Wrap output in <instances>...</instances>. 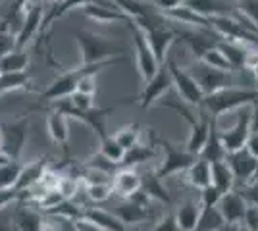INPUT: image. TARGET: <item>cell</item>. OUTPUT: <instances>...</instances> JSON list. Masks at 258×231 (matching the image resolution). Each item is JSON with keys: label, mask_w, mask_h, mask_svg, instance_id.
I'll list each match as a JSON object with an SVG mask.
<instances>
[{"label": "cell", "mask_w": 258, "mask_h": 231, "mask_svg": "<svg viewBox=\"0 0 258 231\" xmlns=\"http://www.w3.org/2000/svg\"><path fill=\"white\" fill-rule=\"evenodd\" d=\"M185 181L197 191L210 187L212 185V164L199 156L193 164L189 166V170L185 172Z\"/></svg>", "instance_id": "484cf974"}, {"label": "cell", "mask_w": 258, "mask_h": 231, "mask_svg": "<svg viewBox=\"0 0 258 231\" xmlns=\"http://www.w3.org/2000/svg\"><path fill=\"white\" fill-rule=\"evenodd\" d=\"M14 48H18L16 35H12V33H8V31H2V29H0V58L6 56L8 52H12Z\"/></svg>", "instance_id": "7dc6e473"}, {"label": "cell", "mask_w": 258, "mask_h": 231, "mask_svg": "<svg viewBox=\"0 0 258 231\" xmlns=\"http://www.w3.org/2000/svg\"><path fill=\"white\" fill-rule=\"evenodd\" d=\"M22 170L23 164L20 160H10L0 166V189H16Z\"/></svg>", "instance_id": "d590c367"}, {"label": "cell", "mask_w": 258, "mask_h": 231, "mask_svg": "<svg viewBox=\"0 0 258 231\" xmlns=\"http://www.w3.org/2000/svg\"><path fill=\"white\" fill-rule=\"evenodd\" d=\"M237 231H252V229H248L247 225H239V227H237Z\"/></svg>", "instance_id": "680465c9"}, {"label": "cell", "mask_w": 258, "mask_h": 231, "mask_svg": "<svg viewBox=\"0 0 258 231\" xmlns=\"http://www.w3.org/2000/svg\"><path fill=\"white\" fill-rule=\"evenodd\" d=\"M245 148H247L252 156H256V158H258V133H250V137H248Z\"/></svg>", "instance_id": "816d5d0a"}, {"label": "cell", "mask_w": 258, "mask_h": 231, "mask_svg": "<svg viewBox=\"0 0 258 231\" xmlns=\"http://www.w3.org/2000/svg\"><path fill=\"white\" fill-rule=\"evenodd\" d=\"M98 144H100L98 152L102 154L106 160H110L112 164H116V166H121L123 156H125V148L118 143V139H116L114 135H106L104 139L98 141Z\"/></svg>", "instance_id": "836d02e7"}, {"label": "cell", "mask_w": 258, "mask_h": 231, "mask_svg": "<svg viewBox=\"0 0 258 231\" xmlns=\"http://www.w3.org/2000/svg\"><path fill=\"white\" fill-rule=\"evenodd\" d=\"M114 137L118 139V143L129 150V148H133L135 144H139V139H141V125L135 121V123H129V125H123V127H119L118 131L114 133Z\"/></svg>", "instance_id": "f35d334b"}, {"label": "cell", "mask_w": 258, "mask_h": 231, "mask_svg": "<svg viewBox=\"0 0 258 231\" xmlns=\"http://www.w3.org/2000/svg\"><path fill=\"white\" fill-rule=\"evenodd\" d=\"M97 75H85L79 83H77L76 91L79 93H85V95H91V97H97Z\"/></svg>", "instance_id": "681fc988"}, {"label": "cell", "mask_w": 258, "mask_h": 231, "mask_svg": "<svg viewBox=\"0 0 258 231\" xmlns=\"http://www.w3.org/2000/svg\"><path fill=\"white\" fill-rule=\"evenodd\" d=\"M172 89H173L172 73H170V69L166 66V62H164V64L158 67V71L145 83L141 95L137 97V102H139V106L143 110H147V108L154 106V104H156L166 93H170Z\"/></svg>", "instance_id": "30bf717a"}, {"label": "cell", "mask_w": 258, "mask_h": 231, "mask_svg": "<svg viewBox=\"0 0 258 231\" xmlns=\"http://www.w3.org/2000/svg\"><path fill=\"white\" fill-rule=\"evenodd\" d=\"M143 193L151 200L154 198V200L164 202V204H172V197H170L168 189L164 187L162 179L156 176V172H151V174L143 176Z\"/></svg>", "instance_id": "4dcf8cb0"}, {"label": "cell", "mask_w": 258, "mask_h": 231, "mask_svg": "<svg viewBox=\"0 0 258 231\" xmlns=\"http://www.w3.org/2000/svg\"><path fill=\"white\" fill-rule=\"evenodd\" d=\"M212 118L205 108H199V118L191 125V133H189V139L185 143V148L191 154L199 156L205 148L206 141H208V135H210V127H212Z\"/></svg>", "instance_id": "d6986e66"}, {"label": "cell", "mask_w": 258, "mask_h": 231, "mask_svg": "<svg viewBox=\"0 0 258 231\" xmlns=\"http://www.w3.org/2000/svg\"><path fill=\"white\" fill-rule=\"evenodd\" d=\"M212 185H214L222 195L233 191L235 176H233V172H231V168H229V164H227L226 160L212 164Z\"/></svg>", "instance_id": "f546056e"}, {"label": "cell", "mask_w": 258, "mask_h": 231, "mask_svg": "<svg viewBox=\"0 0 258 231\" xmlns=\"http://www.w3.org/2000/svg\"><path fill=\"white\" fill-rule=\"evenodd\" d=\"M216 231H237L235 225H229V223H226V225H222L220 229H216Z\"/></svg>", "instance_id": "11a10c76"}, {"label": "cell", "mask_w": 258, "mask_h": 231, "mask_svg": "<svg viewBox=\"0 0 258 231\" xmlns=\"http://www.w3.org/2000/svg\"><path fill=\"white\" fill-rule=\"evenodd\" d=\"M46 131L48 137L52 139L54 144H58L64 154H68V146H70V129H68V118L62 112L50 108L48 116H46Z\"/></svg>", "instance_id": "44dd1931"}, {"label": "cell", "mask_w": 258, "mask_h": 231, "mask_svg": "<svg viewBox=\"0 0 258 231\" xmlns=\"http://www.w3.org/2000/svg\"><path fill=\"white\" fill-rule=\"evenodd\" d=\"M237 2H239V12L243 14V18L258 29V0H237Z\"/></svg>", "instance_id": "7bdbcfd3"}, {"label": "cell", "mask_w": 258, "mask_h": 231, "mask_svg": "<svg viewBox=\"0 0 258 231\" xmlns=\"http://www.w3.org/2000/svg\"><path fill=\"white\" fill-rule=\"evenodd\" d=\"M0 152H2V131H0Z\"/></svg>", "instance_id": "91938a15"}, {"label": "cell", "mask_w": 258, "mask_h": 231, "mask_svg": "<svg viewBox=\"0 0 258 231\" xmlns=\"http://www.w3.org/2000/svg\"><path fill=\"white\" fill-rule=\"evenodd\" d=\"M199 62H203L205 66L208 67H214V69H220V71H233V67L229 66L227 58L224 56V52L218 48V44L208 48L205 54L199 58Z\"/></svg>", "instance_id": "74e56055"}, {"label": "cell", "mask_w": 258, "mask_h": 231, "mask_svg": "<svg viewBox=\"0 0 258 231\" xmlns=\"http://www.w3.org/2000/svg\"><path fill=\"white\" fill-rule=\"evenodd\" d=\"M125 27L131 33V41H133V50H135V64H137V69H139V75L143 79V83H147L156 71L158 67L162 66L160 62L156 60V56L152 52L151 44L147 41L145 33L141 31V27L133 20H129L125 23Z\"/></svg>", "instance_id": "ba28073f"}, {"label": "cell", "mask_w": 258, "mask_h": 231, "mask_svg": "<svg viewBox=\"0 0 258 231\" xmlns=\"http://www.w3.org/2000/svg\"><path fill=\"white\" fill-rule=\"evenodd\" d=\"M22 89H29L35 91L31 85V75L29 71H20V73H2L0 75V97L8 95L14 91H22Z\"/></svg>", "instance_id": "d6a6232c"}, {"label": "cell", "mask_w": 258, "mask_h": 231, "mask_svg": "<svg viewBox=\"0 0 258 231\" xmlns=\"http://www.w3.org/2000/svg\"><path fill=\"white\" fill-rule=\"evenodd\" d=\"M85 166L87 168H97V170H102V172H108V174H114L116 168H118L116 164H112L110 160H106L100 152H97L95 156H91V158L87 160Z\"/></svg>", "instance_id": "f6af8a7d"}, {"label": "cell", "mask_w": 258, "mask_h": 231, "mask_svg": "<svg viewBox=\"0 0 258 231\" xmlns=\"http://www.w3.org/2000/svg\"><path fill=\"white\" fill-rule=\"evenodd\" d=\"M56 189L62 193V197L66 198V200H74L77 195V177L74 176H60V179H58V185H56Z\"/></svg>", "instance_id": "b9f144b4"}, {"label": "cell", "mask_w": 258, "mask_h": 231, "mask_svg": "<svg viewBox=\"0 0 258 231\" xmlns=\"http://www.w3.org/2000/svg\"><path fill=\"white\" fill-rule=\"evenodd\" d=\"M48 160H50L48 156H41V158L33 160L29 164H23V170H22V174H20L18 183H16V189L25 193V191H29L35 183H39L43 174L48 170Z\"/></svg>", "instance_id": "d4e9b609"}, {"label": "cell", "mask_w": 258, "mask_h": 231, "mask_svg": "<svg viewBox=\"0 0 258 231\" xmlns=\"http://www.w3.org/2000/svg\"><path fill=\"white\" fill-rule=\"evenodd\" d=\"M112 189L114 195L121 197L123 200L135 197L139 191H143V176L135 168L119 166V170H116L112 176Z\"/></svg>", "instance_id": "2e32d148"}, {"label": "cell", "mask_w": 258, "mask_h": 231, "mask_svg": "<svg viewBox=\"0 0 258 231\" xmlns=\"http://www.w3.org/2000/svg\"><path fill=\"white\" fill-rule=\"evenodd\" d=\"M43 18H44V4H33V6H27L22 29H20V33L16 35L18 48H25L37 35L41 33Z\"/></svg>", "instance_id": "ac0fdd59"}, {"label": "cell", "mask_w": 258, "mask_h": 231, "mask_svg": "<svg viewBox=\"0 0 258 231\" xmlns=\"http://www.w3.org/2000/svg\"><path fill=\"white\" fill-rule=\"evenodd\" d=\"M85 195L91 202L100 204V202H106L108 198L114 195V189L112 183H98V185H87Z\"/></svg>", "instance_id": "ab89813d"}, {"label": "cell", "mask_w": 258, "mask_h": 231, "mask_svg": "<svg viewBox=\"0 0 258 231\" xmlns=\"http://www.w3.org/2000/svg\"><path fill=\"white\" fill-rule=\"evenodd\" d=\"M201 202L199 198H187L183 200L181 204L175 208V220H177V225L181 231H195L197 229V223H199V218H201Z\"/></svg>", "instance_id": "4316f807"}, {"label": "cell", "mask_w": 258, "mask_h": 231, "mask_svg": "<svg viewBox=\"0 0 258 231\" xmlns=\"http://www.w3.org/2000/svg\"><path fill=\"white\" fill-rule=\"evenodd\" d=\"M256 100H258V89L226 87L216 91V93L206 95L201 108H205L210 114V118L218 121V118L222 114L239 110V108H245V106H252Z\"/></svg>", "instance_id": "3957f363"}, {"label": "cell", "mask_w": 258, "mask_h": 231, "mask_svg": "<svg viewBox=\"0 0 258 231\" xmlns=\"http://www.w3.org/2000/svg\"><path fill=\"white\" fill-rule=\"evenodd\" d=\"M250 133H258V100L250 106Z\"/></svg>", "instance_id": "f5cc1de1"}, {"label": "cell", "mask_w": 258, "mask_h": 231, "mask_svg": "<svg viewBox=\"0 0 258 231\" xmlns=\"http://www.w3.org/2000/svg\"><path fill=\"white\" fill-rule=\"evenodd\" d=\"M154 144H160L164 148V160H162L160 168L156 170V176L160 179H166L170 176H175V174H183L189 170V166L193 164L199 156L191 154L185 144H175L168 139H162V137H156L154 135Z\"/></svg>", "instance_id": "5b68a950"}, {"label": "cell", "mask_w": 258, "mask_h": 231, "mask_svg": "<svg viewBox=\"0 0 258 231\" xmlns=\"http://www.w3.org/2000/svg\"><path fill=\"white\" fill-rule=\"evenodd\" d=\"M25 197V193L18 191V189H0V210L6 208L8 204L20 200V198Z\"/></svg>", "instance_id": "c3c4849f"}, {"label": "cell", "mask_w": 258, "mask_h": 231, "mask_svg": "<svg viewBox=\"0 0 258 231\" xmlns=\"http://www.w3.org/2000/svg\"><path fill=\"white\" fill-rule=\"evenodd\" d=\"M183 2H185V0H183Z\"/></svg>", "instance_id": "e7e4bbea"}, {"label": "cell", "mask_w": 258, "mask_h": 231, "mask_svg": "<svg viewBox=\"0 0 258 231\" xmlns=\"http://www.w3.org/2000/svg\"><path fill=\"white\" fill-rule=\"evenodd\" d=\"M168 20L160 16V18H154V20H143V22H135L141 27V31L145 33L147 41L151 44L152 52L156 56V60L164 64L166 58H168V52H170V46L175 43L177 39V31L175 27H170L168 25Z\"/></svg>", "instance_id": "277c9868"}, {"label": "cell", "mask_w": 258, "mask_h": 231, "mask_svg": "<svg viewBox=\"0 0 258 231\" xmlns=\"http://www.w3.org/2000/svg\"><path fill=\"white\" fill-rule=\"evenodd\" d=\"M220 137H222L226 152H235V150L245 148L248 137H250V112L241 114L229 129L220 131Z\"/></svg>", "instance_id": "e0dca14e"}, {"label": "cell", "mask_w": 258, "mask_h": 231, "mask_svg": "<svg viewBox=\"0 0 258 231\" xmlns=\"http://www.w3.org/2000/svg\"><path fill=\"white\" fill-rule=\"evenodd\" d=\"M77 231H102L100 227H97V225H93V223H89V221L85 220H77Z\"/></svg>", "instance_id": "db71d44e"}, {"label": "cell", "mask_w": 258, "mask_h": 231, "mask_svg": "<svg viewBox=\"0 0 258 231\" xmlns=\"http://www.w3.org/2000/svg\"><path fill=\"white\" fill-rule=\"evenodd\" d=\"M189 71L193 73V77L197 79L199 87L203 89V93L210 95V93H216L220 89L226 87H233V71H220V69H214V67L205 66L203 62L197 60V64L189 67Z\"/></svg>", "instance_id": "8fae6325"}, {"label": "cell", "mask_w": 258, "mask_h": 231, "mask_svg": "<svg viewBox=\"0 0 258 231\" xmlns=\"http://www.w3.org/2000/svg\"><path fill=\"white\" fill-rule=\"evenodd\" d=\"M74 39L77 41L81 52V64H98L112 58L127 56V46L104 35L93 33L87 29H76Z\"/></svg>", "instance_id": "7a4b0ae2"}, {"label": "cell", "mask_w": 258, "mask_h": 231, "mask_svg": "<svg viewBox=\"0 0 258 231\" xmlns=\"http://www.w3.org/2000/svg\"><path fill=\"white\" fill-rule=\"evenodd\" d=\"M127 56H119V58H112L106 62H98V64H79L77 67L66 69L58 77H54L52 81L48 83V87L39 93V102L41 104H52L56 100L68 99L74 91H76L77 83L83 79L85 75H98L104 69H110L119 64H125Z\"/></svg>", "instance_id": "6da1fadb"}, {"label": "cell", "mask_w": 258, "mask_h": 231, "mask_svg": "<svg viewBox=\"0 0 258 231\" xmlns=\"http://www.w3.org/2000/svg\"><path fill=\"white\" fill-rule=\"evenodd\" d=\"M0 131H2V152L10 160H20L29 137V116H20L16 120L0 123Z\"/></svg>", "instance_id": "9c48e42d"}, {"label": "cell", "mask_w": 258, "mask_h": 231, "mask_svg": "<svg viewBox=\"0 0 258 231\" xmlns=\"http://www.w3.org/2000/svg\"><path fill=\"white\" fill-rule=\"evenodd\" d=\"M149 200H151V198L147 197L143 191H139L135 197L125 198L121 204H118L116 216H118L125 225L133 227V225H137V223H141V221H145L151 218Z\"/></svg>", "instance_id": "7c38bea8"}, {"label": "cell", "mask_w": 258, "mask_h": 231, "mask_svg": "<svg viewBox=\"0 0 258 231\" xmlns=\"http://www.w3.org/2000/svg\"><path fill=\"white\" fill-rule=\"evenodd\" d=\"M66 100H68L76 110H81V112H89V110H93V108H97L95 97L85 95V93H79V91H74Z\"/></svg>", "instance_id": "60d3db41"}, {"label": "cell", "mask_w": 258, "mask_h": 231, "mask_svg": "<svg viewBox=\"0 0 258 231\" xmlns=\"http://www.w3.org/2000/svg\"><path fill=\"white\" fill-rule=\"evenodd\" d=\"M14 229L16 231H43L44 214L33 206H18L12 214Z\"/></svg>", "instance_id": "603a6c76"}, {"label": "cell", "mask_w": 258, "mask_h": 231, "mask_svg": "<svg viewBox=\"0 0 258 231\" xmlns=\"http://www.w3.org/2000/svg\"><path fill=\"white\" fill-rule=\"evenodd\" d=\"M0 75H2V71H0Z\"/></svg>", "instance_id": "be15d7a7"}, {"label": "cell", "mask_w": 258, "mask_h": 231, "mask_svg": "<svg viewBox=\"0 0 258 231\" xmlns=\"http://www.w3.org/2000/svg\"><path fill=\"white\" fill-rule=\"evenodd\" d=\"M50 2H58V0H50Z\"/></svg>", "instance_id": "94428289"}, {"label": "cell", "mask_w": 258, "mask_h": 231, "mask_svg": "<svg viewBox=\"0 0 258 231\" xmlns=\"http://www.w3.org/2000/svg\"><path fill=\"white\" fill-rule=\"evenodd\" d=\"M50 108L62 112L68 120H76V121H79V123L87 125V127H91V129L95 131V135L98 137V141L104 139L106 135H110L106 129V116L114 112L112 106H110V108H100V106H97V108H93V110H89V112H81V110H76L66 99H62V100L52 102Z\"/></svg>", "instance_id": "8992f818"}, {"label": "cell", "mask_w": 258, "mask_h": 231, "mask_svg": "<svg viewBox=\"0 0 258 231\" xmlns=\"http://www.w3.org/2000/svg\"><path fill=\"white\" fill-rule=\"evenodd\" d=\"M156 156V150H154V144H135L133 148L125 150V156H123V162L121 166H129L133 168L135 164H143V162H149L151 158Z\"/></svg>", "instance_id": "e575fe53"}, {"label": "cell", "mask_w": 258, "mask_h": 231, "mask_svg": "<svg viewBox=\"0 0 258 231\" xmlns=\"http://www.w3.org/2000/svg\"><path fill=\"white\" fill-rule=\"evenodd\" d=\"M6 162H10V158H8V156H6L4 152H0V166L6 164Z\"/></svg>", "instance_id": "9f6ffc18"}, {"label": "cell", "mask_w": 258, "mask_h": 231, "mask_svg": "<svg viewBox=\"0 0 258 231\" xmlns=\"http://www.w3.org/2000/svg\"><path fill=\"white\" fill-rule=\"evenodd\" d=\"M151 231H181L179 225H177V220H175V214L173 212H168L164 214L160 220L154 223V227Z\"/></svg>", "instance_id": "bcb514c9"}, {"label": "cell", "mask_w": 258, "mask_h": 231, "mask_svg": "<svg viewBox=\"0 0 258 231\" xmlns=\"http://www.w3.org/2000/svg\"><path fill=\"white\" fill-rule=\"evenodd\" d=\"M201 158H205L206 162L214 164V162H222L226 160V148L222 143V137H220V129H218V121H212V127H210V135H208V141H206L203 152L199 154Z\"/></svg>", "instance_id": "f1b7e54d"}, {"label": "cell", "mask_w": 258, "mask_h": 231, "mask_svg": "<svg viewBox=\"0 0 258 231\" xmlns=\"http://www.w3.org/2000/svg\"><path fill=\"white\" fill-rule=\"evenodd\" d=\"M83 16L89 18L91 22L97 23H125L129 22V18L119 10L118 6L112 2V0H95V2H89L87 6L81 8Z\"/></svg>", "instance_id": "9a60e30c"}, {"label": "cell", "mask_w": 258, "mask_h": 231, "mask_svg": "<svg viewBox=\"0 0 258 231\" xmlns=\"http://www.w3.org/2000/svg\"><path fill=\"white\" fill-rule=\"evenodd\" d=\"M222 225H226V221L222 218L218 206H212V208L201 210V218H199V223H197L195 231H216L220 229Z\"/></svg>", "instance_id": "8d00e7d4"}, {"label": "cell", "mask_w": 258, "mask_h": 231, "mask_svg": "<svg viewBox=\"0 0 258 231\" xmlns=\"http://www.w3.org/2000/svg\"><path fill=\"white\" fill-rule=\"evenodd\" d=\"M151 2H152V6L160 12V14L170 12V10H173V8H177V6H181L183 4V0H151Z\"/></svg>", "instance_id": "f907efd6"}, {"label": "cell", "mask_w": 258, "mask_h": 231, "mask_svg": "<svg viewBox=\"0 0 258 231\" xmlns=\"http://www.w3.org/2000/svg\"><path fill=\"white\" fill-rule=\"evenodd\" d=\"M29 67V56L25 48H14L12 52L0 58V71L2 73H20L27 71Z\"/></svg>", "instance_id": "1f68e13d"}, {"label": "cell", "mask_w": 258, "mask_h": 231, "mask_svg": "<svg viewBox=\"0 0 258 231\" xmlns=\"http://www.w3.org/2000/svg\"><path fill=\"white\" fill-rule=\"evenodd\" d=\"M83 220L100 227L102 231H133L129 225H125L123 221L119 220L116 214L106 212L102 208H95V206L83 210Z\"/></svg>", "instance_id": "7402d4cb"}, {"label": "cell", "mask_w": 258, "mask_h": 231, "mask_svg": "<svg viewBox=\"0 0 258 231\" xmlns=\"http://www.w3.org/2000/svg\"><path fill=\"white\" fill-rule=\"evenodd\" d=\"M10 231H16V229H10Z\"/></svg>", "instance_id": "6125c7cd"}, {"label": "cell", "mask_w": 258, "mask_h": 231, "mask_svg": "<svg viewBox=\"0 0 258 231\" xmlns=\"http://www.w3.org/2000/svg\"><path fill=\"white\" fill-rule=\"evenodd\" d=\"M220 198H222V193H220L214 185H210V187L199 191V202H201V208H212V206H218Z\"/></svg>", "instance_id": "ee69618b"}, {"label": "cell", "mask_w": 258, "mask_h": 231, "mask_svg": "<svg viewBox=\"0 0 258 231\" xmlns=\"http://www.w3.org/2000/svg\"><path fill=\"white\" fill-rule=\"evenodd\" d=\"M166 66L172 73V81H173V89L175 93L181 97L187 104H191L193 108H201L203 106V100H205V93L203 89L199 87L197 79L193 77V73L177 64V60L173 56H168L166 58Z\"/></svg>", "instance_id": "52a82bcc"}, {"label": "cell", "mask_w": 258, "mask_h": 231, "mask_svg": "<svg viewBox=\"0 0 258 231\" xmlns=\"http://www.w3.org/2000/svg\"><path fill=\"white\" fill-rule=\"evenodd\" d=\"M218 48L224 52V56H226L227 62H229V66L233 67V71L247 67V58L252 46L243 44V43H235V41H227V39H220ZM254 48H256V46H254Z\"/></svg>", "instance_id": "83f0119b"}, {"label": "cell", "mask_w": 258, "mask_h": 231, "mask_svg": "<svg viewBox=\"0 0 258 231\" xmlns=\"http://www.w3.org/2000/svg\"><path fill=\"white\" fill-rule=\"evenodd\" d=\"M226 162L229 164L235 181H243V183H250L258 177V158L252 156L247 148H241L235 152H227Z\"/></svg>", "instance_id": "5bb4252c"}, {"label": "cell", "mask_w": 258, "mask_h": 231, "mask_svg": "<svg viewBox=\"0 0 258 231\" xmlns=\"http://www.w3.org/2000/svg\"><path fill=\"white\" fill-rule=\"evenodd\" d=\"M27 2V6H33V4H44L46 0H25Z\"/></svg>", "instance_id": "6f0895ef"}, {"label": "cell", "mask_w": 258, "mask_h": 231, "mask_svg": "<svg viewBox=\"0 0 258 231\" xmlns=\"http://www.w3.org/2000/svg\"><path fill=\"white\" fill-rule=\"evenodd\" d=\"M187 8L195 10L197 14L205 16V18H220V16H231L239 18L237 10L227 2V0H185L183 2Z\"/></svg>", "instance_id": "ffe728a7"}, {"label": "cell", "mask_w": 258, "mask_h": 231, "mask_svg": "<svg viewBox=\"0 0 258 231\" xmlns=\"http://www.w3.org/2000/svg\"><path fill=\"white\" fill-rule=\"evenodd\" d=\"M89 2H95V0H58V2H50V6L44 10V18H43V23H41V33L39 35L46 33L50 29V25L56 20L64 18L68 12L76 10V8H83Z\"/></svg>", "instance_id": "cb8c5ba5"}, {"label": "cell", "mask_w": 258, "mask_h": 231, "mask_svg": "<svg viewBox=\"0 0 258 231\" xmlns=\"http://www.w3.org/2000/svg\"><path fill=\"white\" fill-rule=\"evenodd\" d=\"M256 89H258V87H256Z\"/></svg>", "instance_id": "03108f58"}, {"label": "cell", "mask_w": 258, "mask_h": 231, "mask_svg": "<svg viewBox=\"0 0 258 231\" xmlns=\"http://www.w3.org/2000/svg\"><path fill=\"white\" fill-rule=\"evenodd\" d=\"M218 210H220V214H222V218H224L226 223L239 227V225H243L245 216H247L248 200L245 198L243 193L229 191L226 195H222L220 202H218Z\"/></svg>", "instance_id": "4fadbf2b"}]
</instances>
